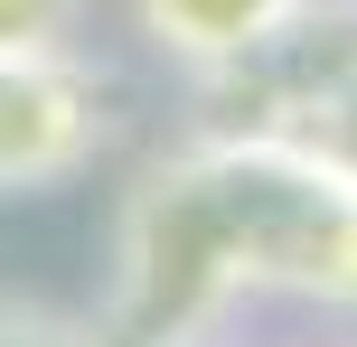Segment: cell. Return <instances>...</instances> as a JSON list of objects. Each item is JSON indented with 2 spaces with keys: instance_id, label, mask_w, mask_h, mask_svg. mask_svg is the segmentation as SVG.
I'll return each instance as SVG.
<instances>
[{
  "instance_id": "cell-1",
  "label": "cell",
  "mask_w": 357,
  "mask_h": 347,
  "mask_svg": "<svg viewBox=\"0 0 357 347\" xmlns=\"http://www.w3.org/2000/svg\"><path fill=\"white\" fill-rule=\"evenodd\" d=\"M264 300L357 319V179L301 141L178 122V141L123 188L94 329L104 347H160L235 329Z\"/></svg>"
},
{
  "instance_id": "cell-2",
  "label": "cell",
  "mask_w": 357,
  "mask_h": 347,
  "mask_svg": "<svg viewBox=\"0 0 357 347\" xmlns=\"http://www.w3.org/2000/svg\"><path fill=\"white\" fill-rule=\"evenodd\" d=\"M357 85V0H301L273 38H254L235 66L188 75V122L197 131H264L291 141L320 104H339Z\"/></svg>"
},
{
  "instance_id": "cell-3",
  "label": "cell",
  "mask_w": 357,
  "mask_h": 347,
  "mask_svg": "<svg viewBox=\"0 0 357 347\" xmlns=\"http://www.w3.org/2000/svg\"><path fill=\"white\" fill-rule=\"evenodd\" d=\"M113 141H123V85L94 66V47L0 56V197H56Z\"/></svg>"
},
{
  "instance_id": "cell-4",
  "label": "cell",
  "mask_w": 357,
  "mask_h": 347,
  "mask_svg": "<svg viewBox=\"0 0 357 347\" xmlns=\"http://www.w3.org/2000/svg\"><path fill=\"white\" fill-rule=\"evenodd\" d=\"M291 10H301V0H123L132 38L160 56L178 85H188V75L235 66V56H245L254 38H273Z\"/></svg>"
},
{
  "instance_id": "cell-5",
  "label": "cell",
  "mask_w": 357,
  "mask_h": 347,
  "mask_svg": "<svg viewBox=\"0 0 357 347\" xmlns=\"http://www.w3.org/2000/svg\"><path fill=\"white\" fill-rule=\"evenodd\" d=\"M94 0H0V56H66L85 47Z\"/></svg>"
},
{
  "instance_id": "cell-6",
  "label": "cell",
  "mask_w": 357,
  "mask_h": 347,
  "mask_svg": "<svg viewBox=\"0 0 357 347\" xmlns=\"http://www.w3.org/2000/svg\"><path fill=\"white\" fill-rule=\"evenodd\" d=\"M0 347H104V338H94V319L38 310V300H0Z\"/></svg>"
},
{
  "instance_id": "cell-7",
  "label": "cell",
  "mask_w": 357,
  "mask_h": 347,
  "mask_svg": "<svg viewBox=\"0 0 357 347\" xmlns=\"http://www.w3.org/2000/svg\"><path fill=\"white\" fill-rule=\"evenodd\" d=\"M291 141H301V150H320V160L339 169V179H357V85L339 94V104H320L301 131H291Z\"/></svg>"
}]
</instances>
